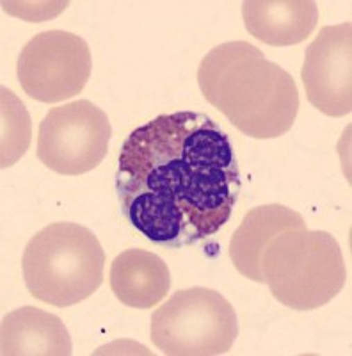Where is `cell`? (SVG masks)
<instances>
[{
	"label": "cell",
	"mask_w": 352,
	"mask_h": 356,
	"mask_svg": "<svg viewBox=\"0 0 352 356\" xmlns=\"http://www.w3.org/2000/svg\"><path fill=\"white\" fill-rule=\"evenodd\" d=\"M116 193L126 221L150 243L183 248L217 234L240 195L228 134L192 111L158 116L130 134Z\"/></svg>",
	"instance_id": "obj_1"
},
{
	"label": "cell",
	"mask_w": 352,
	"mask_h": 356,
	"mask_svg": "<svg viewBox=\"0 0 352 356\" xmlns=\"http://www.w3.org/2000/svg\"><path fill=\"white\" fill-rule=\"evenodd\" d=\"M198 84L208 104L253 139L281 138L299 113V91L290 73L247 41L212 49L199 65Z\"/></svg>",
	"instance_id": "obj_2"
},
{
	"label": "cell",
	"mask_w": 352,
	"mask_h": 356,
	"mask_svg": "<svg viewBox=\"0 0 352 356\" xmlns=\"http://www.w3.org/2000/svg\"><path fill=\"white\" fill-rule=\"evenodd\" d=\"M106 251L90 228L52 222L28 241L22 257L25 287L36 300L66 308L87 300L103 282Z\"/></svg>",
	"instance_id": "obj_3"
},
{
	"label": "cell",
	"mask_w": 352,
	"mask_h": 356,
	"mask_svg": "<svg viewBox=\"0 0 352 356\" xmlns=\"http://www.w3.org/2000/svg\"><path fill=\"white\" fill-rule=\"evenodd\" d=\"M263 284L283 307L310 312L340 294L347 280L342 248L331 234L296 228L269 243L262 257Z\"/></svg>",
	"instance_id": "obj_4"
},
{
	"label": "cell",
	"mask_w": 352,
	"mask_h": 356,
	"mask_svg": "<svg viewBox=\"0 0 352 356\" xmlns=\"http://www.w3.org/2000/svg\"><path fill=\"white\" fill-rule=\"evenodd\" d=\"M237 337V312L214 289L176 291L151 316V342L167 356L224 355Z\"/></svg>",
	"instance_id": "obj_5"
},
{
	"label": "cell",
	"mask_w": 352,
	"mask_h": 356,
	"mask_svg": "<svg viewBox=\"0 0 352 356\" xmlns=\"http://www.w3.org/2000/svg\"><path fill=\"white\" fill-rule=\"evenodd\" d=\"M109 118L90 100L53 107L37 132V159L59 175L77 177L94 170L109 152Z\"/></svg>",
	"instance_id": "obj_6"
},
{
	"label": "cell",
	"mask_w": 352,
	"mask_h": 356,
	"mask_svg": "<svg viewBox=\"0 0 352 356\" xmlns=\"http://www.w3.org/2000/svg\"><path fill=\"white\" fill-rule=\"evenodd\" d=\"M93 70L90 44L66 31H47L28 41L17 65L18 82L31 98L57 104L78 95Z\"/></svg>",
	"instance_id": "obj_7"
},
{
	"label": "cell",
	"mask_w": 352,
	"mask_h": 356,
	"mask_svg": "<svg viewBox=\"0 0 352 356\" xmlns=\"http://www.w3.org/2000/svg\"><path fill=\"white\" fill-rule=\"evenodd\" d=\"M306 97L331 118L352 111V25H326L306 49L301 70Z\"/></svg>",
	"instance_id": "obj_8"
},
{
	"label": "cell",
	"mask_w": 352,
	"mask_h": 356,
	"mask_svg": "<svg viewBox=\"0 0 352 356\" xmlns=\"http://www.w3.org/2000/svg\"><path fill=\"white\" fill-rule=\"evenodd\" d=\"M296 228H308L306 221L288 207L271 203L251 209L230 241V259L237 271L256 284H263V251L274 237Z\"/></svg>",
	"instance_id": "obj_9"
},
{
	"label": "cell",
	"mask_w": 352,
	"mask_h": 356,
	"mask_svg": "<svg viewBox=\"0 0 352 356\" xmlns=\"http://www.w3.org/2000/svg\"><path fill=\"white\" fill-rule=\"evenodd\" d=\"M2 356H69L72 337L61 319L36 307L9 312L0 326Z\"/></svg>",
	"instance_id": "obj_10"
},
{
	"label": "cell",
	"mask_w": 352,
	"mask_h": 356,
	"mask_svg": "<svg viewBox=\"0 0 352 356\" xmlns=\"http://www.w3.org/2000/svg\"><path fill=\"white\" fill-rule=\"evenodd\" d=\"M247 33L272 47L303 43L319 22V8L312 0H247L242 4Z\"/></svg>",
	"instance_id": "obj_11"
},
{
	"label": "cell",
	"mask_w": 352,
	"mask_h": 356,
	"mask_svg": "<svg viewBox=\"0 0 352 356\" xmlns=\"http://www.w3.org/2000/svg\"><path fill=\"white\" fill-rule=\"evenodd\" d=\"M110 289L125 307L148 310L157 307L171 289L167 264L157 253L134 248L125 250L110 264Z\"/></svg>",
	"instance_id": "obj_12"
},
{
	"label": "cell",
	"mask_w": 352,
	"mask_h": 356,
	"mask_svg": "<svg viewBox=\"0 0 352 356\" xmlns=\"http://www.w3.org/2000/svg\"><path fill=\"white\" fill-rule=\"evenodd\" d=\"M2 97V145H0V166L11 168L18 159L25 155V152L31 146L33 139V125H31V116L25 109L24 102L18 100V97L11 89H0Z\"/></svg>",
	"instance_id": "obj_13"
}]
</instances>
